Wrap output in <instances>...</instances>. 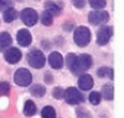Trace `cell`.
I'll list each match as a JSON object with an SVG mask.
<instances>
[{"label": "cell", "mask_w": 124, "mask_h": 118, "mask_svg": "<svg viewBox=\"0 0 124 118\" xmlns=\"http://www.w3.org/2000/svg\"><path fill=\"white\" fill-rule=\"evenodd\" d=\"M24 113H25V116H27V117H31V116H34V114L36 113V104L31 101V100H29V101L25 102Z\"/></svg>", "instance_id": "5bb4252c"}, {"label": "cell", "mask_w": 124, "mask_h": 118, "mask_svg": "<svg viewBox=\"0 0 124 118\" xmlns=\"http://www.w3.org/2000/svg\"><path fill=\"white\" fill-rule=\"evenodd\" d=\"M41 116H42V118H56V111H55L54 107L46 106V107L42 108Z\"/></svg>", "instance_id": "ffe728a7"}, {"label": "cell", "mask_w": 124, "mask_h": 118, "mask_svg": "<svg viewBox=\"0 0 124 118\" xmlns=\"http://www.w3.org/2000/svg\"><path fill=\"white\" fill-rule=\"evenodd\" d=\"M9 92H10V84L8 82H1L0 83V94L6 96Z\"/></svg>", "instance_id": "cb8c5ba5"}, {"label": "cell", "mask_w": 124, "mask_h": 118, "mask_svg": "<svg viewBox=\"0 0 124 118\" xmlns=\"http://www.w3.org/2000/svg\"><path fill=\"white\" fill-rule=\"evenodd\" d=\"M45 8H46V10H47L51 15H58V14L61 13V8H60L57 4L52 3V1H47V3L45 4Z\"/></svg>", "instance_id": "d6986e66"}, {"label": "cell", "mask_w": 124, "mask_h": 118, "mask_svg": "<svg viewBox=\"0 0 124 118\" xmlns=\"http://www.w3.org/2000/svg\"><path fill=\"white\" fill-rule=\"evenodd\" d=\"M27 61H29V65L34 68H42L45 65V56L44 53L41 52L40 50H31L27 53Z\"/></svg>", "instance_id": "3957f363"}, {"label": "cell", "mask_w": 124, "mask_h": 118, "mask_svg": "<svg viewBox=\"0 0 124 118\" xmlns=\"http://www.w3.org/2000/svg\"><path fill=\"white\" fill-rule=\"evenodd\" d=\"M52 94H54V97H55L56 100H62V97H63V91H62L61 87H56V88L54 90Z\"/></svg>", "instance_id": "484cf974"}, {"label": "cell", "mask_w": 124, "mask_h": 118, "mask_svg": "<svg viewBox=\"0 0 124 118\" xmlns=\"http://www.w3.org/2000/svg\"><path fill=\"white\" fill-rule=\"evenodd\" d=\"M11 5H13L11 0H0V9L1 10H6L9 8H13Z\"/></svg>", "instance_id": "4316f807"}, {"label": "cell", "mask_w": 124, "mask_h": 118, "mask_svg": "<svg viewBox=\"0 0 124 118\" xmlns=\"http://www.w3.org/2000/svg\"><path fill=\"white\" fill-rule=\"evenodd\" d=\"M102 97H101V93L99 92H96V91H93L89 93V102L92 104H99Z\"/></svg>", "instance_id": "7402d4cb"}, {"label": "cell", "mask_w": 124, "mask_h": 118, "mask_svg": "<svg viewBox=\"0 0 124 118\" xmlns=\"http://www.w3.org/2000/svg\"><path fill=\"white\" fill-rule=\"evenodd\" d=\"M48 62H50V66L52 68L58 70L63 65V59H62V55L60 52H52L48 56Z\"/></svg>", "instance_id": "8fae6325"}, {"label": "cell", "mask_w": 124, "mask_h": 118, "mask_svg": "<svg viewBox=\"0 0 124 118\" xmlns=\"http://www.w3.org/2000/svg\"><path fill=\"white\" fill-rule=\"evenodd\" d=\"M109 20V14L104 10H96V11H92L88 15V21L92 25H103L106 24Z\"/></svg>", "instance_id": "8992f818"}, {"label": "cell", "mask_w": 124, "mask_h": 118, "mask_svg": "<svg viewBox=\"0 0 124 118\" xmlns=\"http://www.w3.org/2000/svg\"><path fill=\"white\" fill-rule=\"evenodd\" d=\"M41 23H42L44 25H46V26H50V25H52V21H54V19H52V15H51L47 10H45V11L41 14Z\"/></svg>", "instance_id": "44dd1931"}, {"label": "cell", "mask_w": 124, "mask_h": 118, "mask_svg": "<svg viewBox=\"0 0 124 118\" xmlns=\"http://www.w3.org/2000/svg\"><path fill=\"white\" fill-rule=\"evenodd\" d=\"M21 20H23V23L25 25L34 26L37 23V20H39V15H37V13L35 11L34 9L26 8V9H24L21 11Z\"/></svg>", "instance_id": "ba28073f"}, {"label": "cell", "mask_w": 124, "mask_h": 118, "mask_svg": "<svg viewBox=\"0 0 124 118\" xmlns=\"http://www.w3.org/2000/svg\"><path fill=\"white\" fill-rule=\"evenodd\" d=\"M97 75L101 77V78H112L113 80V76H114V72H113V68L110 67H101L98 68L97 71Z\"/></svg>", "instance_id": "9a60e30c"}, {"label": "cell", "mask_w": 124, "mask_h": 118, "mask_svg": "<svg viewBox=\"0 0 124 118\" xmlns=\"http://www.w3.org/2000/svg\"><path fill=\"white\" fill-rule=\"evenodd\" d=\"M78 86L81 90L83 91H88L93 87V78L92 76H89V75H81L79 78H78Z\"/></svg>", "instance_id": "7c38bea8"}, {"label": "cell", "mask_w": 124, "mask_h": 118, "mask_svg": "<svg viewBox=\"0 0 124 118\" xmlns=\"http://www.w3.org/2000/svg\"><path fill=\"white\" fill-rule=\"evenodd\" d=\"M76 55H75V53H68V55H67V66H68V68L71 70V67L72 66H73V63H75V61H76Z\"/></svg>", "instance_id": "d4e9b609"}, {"label": "cell", "mask_w": 124, "mask_h": 118, "mask_svg": "<svg viewBox=\"0 0 124 118\" xmlns=\"http://www.w3.org/2000/svg\"><path fill=\"white\" fill-rule=\"evenodd\" d=\"M102 96H103V98L107 100V101L113 100V96H114V93H113V86L109 84V83L103 86V88H102Z\"/></svg>", "instance_id": "2e32d148"}, {"label": "cell", "mask_w": 124, "mask_h": 118, "mask_svg": "<svg viewBox=\"0 0 124 118\" xmlns=\"http://www.w3.org/2000/svg\"><path fill=\"white\" fill-rule=\"evenodd\" d=\"M73 37H75V42L78 46L85 47L89 44V41H91V31L86 26H79V27L76 29Z\"/></svg>", "instance_id": "7a4b0ae2"}, {"label": "cell", "mask_w": 124, "mask_h": 118, "mask_svg": "<svg viewBox=\"0 0 124 118\" xmlns=\"http://www.w3.org/2000/svg\"><path fill=\"white\" fill-rule=\"evenodd\" d=\"M85 4H86L85 0H73V5H75L76 8H83Z\"/></svg>", "instance_id": "f1b7e54d"}, {"label": "cell", "mask_w": 124, "mask_h": 118, "mask_svg": "<svg viewBox=\"0 0 124 118\" xmlns=\"http://www.w3.org/2000/svg\"><path fill=\"white\" fill-rule=\"evenodd\" d=\"M21 51L16 47H10L6 52H5V60L9 63H17L20 60H21Z\"/></svg>", "instance_id": "9c48e42d"}, {"label": "cell", "mask_w": 124, "mask_h": 118, "mask_svg": "<svg viewBox=\"0 0 124 118\" xmlns=\"http://www.w3.org/2000/svg\"><path fill=\"white\" fill-rule=\"evenodd\" d=\"M14 81L16 84L21 86V87H26V86L31 84L32 76L26 68H19L14 75Z\"/></svg>", "instance_id": "277c9868"}, {"label": "cell", "mask_w": 124, "mask_h": 118, "mask_svg": "<svg viewBox=\"0 0 124 118\" xmlns=\"http://www.w3.org/2000/svg\"><path fill=\"white\" fill-rule=\"evenodd\" d=\"M91 66H92V57L88 53H82V55L76 57L73 66L71 67V71L76 75H79L83 71H87Z\"/></svg>", "instance_id": "6da1fadb"}, {"label": "cell", "mask_w": 124, "mask_h": 118, "mask_svg": "<svg viewBox=\"0 0 124 118\" xmlns=\"http://www.w3.org/2000/svg\"><path fill=\"white\" fill-rule=\"evenodd\" d=\"M16 39H17V42H19V45H21L24 47L29 46L31 44V41H32V37H31V34L29 33V31L26 29H21L17 33L16 35Z\"/></svg>", "instance_id": "30bf717a"}, {"label": "cell", "mask_w": 124, "mask_h": 118, "mask_svg": "<svg viewBox=\"0 0 124 118\" xmlns=\"http://www.w3.org/2000/svg\"><path fill=\"white\" fill-rule=\"evenodd\" d=\"M63 98L68 104H78L81 102H83V96H82V93L75 87L67 88L63 92Z\"/></svg>", "instance_id": "5b68a950"}, {"label": "cell", "mask_w": 124, "mask_h": 118, "mask_svg": "<svg viewBox=\"0 0 124 118\" xmlns=\"http://www.w3.org/2000/svg\"><path fill=\"white\" fill-rule=\"evenodd\" d=\"M13 42V39L10 36V34L8 33H0V51L5 50L6 47H9Z\"/></svg>", "instance_id": "4fadbf2b"}, {"label": "cell", "mask_w": 124, "mask_h": 118, "mask_svg": "<svg viewBox=\"0 0 124 118\" xmlns=\"http://www.w3.org/2000/svg\"><path fill=\"white\" fill-rule=\"evenodd\" d=\"M77 114H78V118H89V113L81 108L77 110Z\"/></svg>", "instance_id": "83f0119b"}, {"label": "cell", "mask_w": 124, "mask_h": 118, "mask_svg": "<svg viewBox=\"0 0 124 118\" xmlns=\"http://www.w3.org/2000/svg\"><path fill=\"white\" fill-rule=\"evenodd\" d=\"M112 35H113V27L112 26L99 27V30L97 31V44L101 46L107 45L112 37Z\"/></svg>", "instance_id": "52a82bcc"}, {"label": "cell", "mask_w": 124, "mask_h": 118, "mask_svg": "<svg viewBox=\"0 0 124 118\" xmlns=\"http://www.w3.org/2000/svg\"><path fill=\"white\" fill-rule=\"evenodd\" d=\"M30 92L32 96H35V97H42L46 93V88L41 84H34L32 87L30 88Z\"/></svg>", "instance_id": "e0dca14e"}, {"label": "cell", "mask_w": 124, "mask_h": 118, "mask_svg": "<svg viewBox=\"0 0 124 118\" xmlns=\"http://www.w3.org/2000/svg\"><path fill=\"white\" fill-rule=\"evenodd\" d=\"M16 15H17V14H16V11H15V9H14V8H9V9L4 10V14H3L4 21H5V23H11V21L15 20Z\"/></svg>", "instance_id": "ac0fdd59"}, {"label": "cell", "mask_w": 124, "mask_h": 118, "mask_svg": "<svg viewBox=\"0 0 124 118\" xmlns=\"http://www.w3.org/2000/svg\"><path fill=\"white\" fill-rule=\"evenodd\" d=\"M89 4L93 9H103L106 6V0H89Z\"/></svg>", "instance_id": "603a6c76"}, {"label": "cell", "mask_w": 124, "mask_h": 118, "mask_svg": "<svg viewBox=\"0 0 124 118\" xmlns=\"http://www.w3.org/2000/svg\"><path fill=\"white\" fill-rule=\"evenodd\" d=\"M45 77H46V78H45V82H46V83H51V82L54 81V77L51 76V73H50V72H46Z\"/></svg>", "instance_id": "f546056e"}]
</instances>
